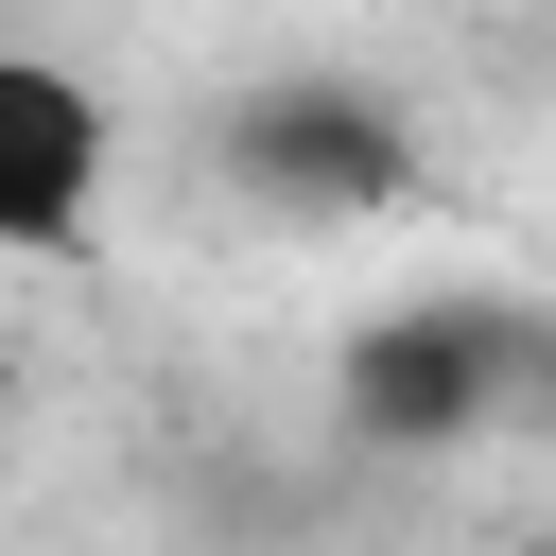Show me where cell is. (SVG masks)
<instances>
[{
    "mask_svg": "<svg viewBox=\"0 0 556 556\" xmlns=\"http://www.w3.org/2000/svg\"><path fill=\"white\" fill-rule=\"evenodd\" d=\"M122 191V104L52 35H0V261H87Z\"/></svg>",
    "mask_w": 556,
    "mask_h": 556,
    "instance_id": "1",
    "label": "cell"
}]
</instances>
